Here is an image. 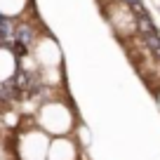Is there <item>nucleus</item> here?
I'll use <instances>...</instances> for the list:
<instances>
[{
	"label": "nucleus",
	"mask_w": 160,
	"mask_h": 160,
	"mask_svg": "<svg viewBox=\"0 0 160 160\" xmlns=\"http://www.w3.org/2000/svg\"><path fill=\"white\" fill-rule=\"evenodd\" d=\"M35 59H38V64H42V66H57L61 61V52H59V47L54 45V40H50V38H45V40H40L38 42V50H35Z\"/></svg>",
	"instance_id": "20e7f679"
},
{
	"label": "nucleus",
	"mask_w": 160,
	"mask_h": 160,
	"mask_svg": "<svg viewBox=\"0 0 160 160\" xmlns=\"http://www.w3.org/2000/svg\"><path fill=\"white\" fill-rule=\"evenodd\" d=\"M50 139L42 130L24 132L19 139V158L21 160H47Z\"/></svg>",
	"instance_id": "f03ea898"
},
{
	"label": "nucleus",
	"mask_w": 160,
	"mask_h": 160,
	"mask_svg": "<svg viewBox=\"0 0 160 160\" xmlns=\"http://www.w3.org/2000/svg\"><path fill=\"white\" fill-rule=\"evenodd\" d=\"M73 113H71L66 106H61L59 101H52V104H45L42 108L38 111V125L42 127V132H50V134H59V137H66L71 134L73 130Z\"/></svg>",
	"instance_id": "f257e3e1"
},
{
	"label": "nucleus",
	"mask_w": 160,
	"mask_h": 160,
	"mask_svg": "<svg viewBox=\"0 0 160 160\" xmlns=\"http://www.w3.org/2000/svg\"><path fill=\"white\" fill-rule=\"evenodd\" d=\"M47 160H78V146L68 137H59L47 148Z\"/></svg>",
	"instance_id": "7ed1b4c3"
},
{
	"label": "nucleus",
	"mask_w": 160,
	"mask_h": 160,
	"mask_svg": "<svg viewBox=\"0 0 160 160\" xmlns=\"http://www.w3.org/2000/svg\"><path fill=\"white\" fill-rule=\"evenodd\" d=\"M158 99H160V97H158Z\"/></svg>",
	"instance_id": "0eeeda50"
},
{
	"label": "nucleus",
	"mask_w": 160,
	"mask_h": 160,
	"mask_svg": "<svg viewBox=\"0 0 160 160\" xmlns=\"http://www.w3.org/2000/svg\"><path fill=\"white\" fill-rule=\"evenodd\" d=\"M21 7H24V0H0V12L7 14V17L19 14Z\"/></svg>",
	"instance_id": "423d86ee"
},
{
	"label": "nucleus",
	"mask_w": 160,
	"mask_h": 160,
	"mask_svg": "<svg viewBox=\"0 0 160 160\" xmlns=\"http://www.w3.org/2000/svg\"><path fill=\"white\" fill-rule=\"evenodd\" d=\"M17 71V61H14V54L10 50H0V82L2 80H10Z\"/></svg>",
	"instance_id": "39448f33"
}]
</instances>
